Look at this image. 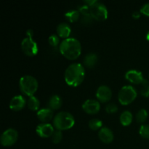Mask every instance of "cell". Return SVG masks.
Listing matches in <instances>:
<instances>
[{
  "mask_svg": "<svg viewBox=\"0 0 149 149\" xmlns=\"http://www.w3.org/2000/svg\"><path fill=\"white\" fill-rule=\"evenodd\" d=\"M85 77V70L80 63H73L66 68L64 74L65 82L71 87H77L82 83Z\"/></svg>",
  "mask_w": 149,
  "mask_h": 149,
  "instance_id": "cell-1",
  "label": "cell"
},
{
  "mask_svg": "<svg viewBox=\"0 0 149 149\" xmlns=\"http://www.w3.org/2000/svg\"><path fill=\"white\" fill-rule=\"evenodd\" d=\"M61 53L68 60H76L80 56L81 47L80 42L75 38L64 39L59 47Z\"/></svg>",
  "mask_w": 149,
  "mask_h": 149,
  "instance_id": "cell-2",
  "label": "cell"
},
{
  "mask_svg": "<svg viewBox=\"0 0 149 149\" xmlns=\"http://www.w3.org/2000/svg\"><path fill=\"white\" fill-rule=\"evenodd\" d=\"M75 119L71 113L66 111H61L54 117L53 125L58 130H67L74 127Z\"/></svg>",
  "mask_w": 149,
  "mask_h": 149,
  "instance_id": "cell-3",
  "label": "cell"
},
{
  "mask_svg": "<svg viewBox=\"0 0 149 149\" xmlns=\"http://www.w3.org/2000/svg\"><path fill=\"white\" fill-rule=\"evenodd\" d=\"M19 86L22 93L26 95L33 96L38 89V81L32 76H23L20 78Z\"/></svg>",
  "mask_w": 149,
  "mask_h": 149,
  "instance_id": "cell-4",
  "label": "cell"
},
{
  "mask_svg": "<svg viewBox=\"0 0 149 149\" xmlns=\"http://www.w3.org/2000/svg\"><path fill=\"white\" fill-rule=\"evenodd\" d=\"M137 97V91L132 86H124L118 94L119 103L124 106L130 104L135 100Z\"/></svg>",
  "mask_w": 149,
  "mask_h": 149,
  "instance_id": "cell-5",
  "label": "cell"
},
{
  "mask_svg": "<svg viewBox=\"0 0 149 149\" xmlns=\"http://www.w3.org/2000/svg\"><path fill=\"white\" fill-rule=\"evenodd\" d=\"M90 15L93 19L98 21H103L108 17V10L103 3L98 1H95L93 5L90 6Z\"/></svg>",
  "mask_w": 149,
  "mask_h": 149,
  "instance_id": "cell-6",
  "label": "cell"
},
{
  "mask_svg": "<svg viewBox=\"0 0 149 149\" xmlns=\"http://www.w3.org/2000/svg\"><path fill=\"white\" fill-rule=\"evenodd\" d=\"M17 138H18V133L17 130L10 128L1 134L0 142L3 146L9 147L15 143L16 141H17Z\"/></svg>",
  "mask_w": 149,
  "mask_h": 149,
  "instance_id": "cell-7",
  "label": "cell"
},
{
  "mask_svg": "<svg viewBox=\"0 0 149 149\" xmlns=\"http://www.w3.org/2000/svg\"><path fill=\"white\" fill-rule=\"evenodd\" d=\"M21 48L24 54L28 56H34L38 53V45L33 38H25L21 42Z\"/></svg>",
  "mask_w": 149,
  "mask_h": 149,
  "instance_id": "cell-8",
  "label": "cell"
},
{
  "mask_svg": "<svg viewBox=\"0 0 149 149\" xmlns=\"http://www.w3.org/2000/svg\"><path fill=\"white\" fill-rule=\"evenodd\" d=\"M82 109L89 114H96L100 111V105L97 100L89 99L83 103Z\"/></svg>",
  "mask_w": 149,
  "mask_h": 149,
  "instance_id": "cell-9",
  "label": "cell"
},
{
  "mask_svg": "<svg viewBox=\"0 0 149 149\" xmlns=\"http://www.w3.org/2000/svg\"><path fill=\"white\" fill-rule=\"evenodd\" d=\"M36 131L39 136L44 138L52 137V134L55 132L52 125H51L49 123L40 124L36 127Z\"/></svg>",
  "mask_w": 149,
  "mask_h": 149,
  "instance_id": "cell-10",
  "label": "cell"
},
{
  "mask_svg": "<svg viewBox=\"0 0 149 149\" xmlns=\"http://www.w3.org/2000/svg\"><path fill=\"white\" fill-rule=\"evenodd\" d=\"M112 92L108 86L102 85L98 87L96 92V97L99 101L102 103H106L111 98Z\"/></svg>",
  "mask_w": 149,
  "mask_h": 149,
  "instance_id": "cell-11",
  "label": "cell"
},
{
  "mask_svg": "<svg viewBox=\"0 0 149 149\" xmlns=\"http://www.w3.org/2000/svg\"><path fill=\"white\" fill-rule=\"evenodd\" d=\"M125 78L135 84H142L145 81L143 74L137 70H130L125 74Z\"/></svg>",
  "mask_w": 149,
  "mask_h": 149,
  "instance_id": "cell-12",
  "label": "cell"
},
{
  "mask_svg": "<svg viewBox=\"0 0 149 149\" xmlns=\"http://www.w3.org/2000/svg\"><path fill=\"white\" fill-rule=\"evenodd\" d=\"M26 101L22 95H16L10 102V108L15 111H19L25 107Z\"/></svg>",
  "mask_w": 149,
  "mask_h": 149,
  "instance_id": "cell-13",
  "label": "cell"
},
{
  "mask_svg": "<svg viewBox=\"0 0 149 149\" xmlns=\"http://www.w3.org/2000/svg\"><path fill=\"white\" fill-rule=\"evenodd\" d=\"M98 137L100 141L104 143H110L113 140V132L108 127H103L100 130Z\"/></svg>",
  "mask_w": 149,
  "mask_h": 149,
  "instance_id": "cell-14",
  "label": "cell"
},
{
  "mask_svg": "<svg viewBox=\"0 0 149 149\" xmlns=\"http://www.w3.org/2000/svg\"><path fill=\"white\" fill-rule=\"evenodd\" d=\"M38 119L43 123H47L51 121L53 117V112L49 108L42 109L38 111L37 112Z\"/></svg>",
  "mask_w": 149,
  "mask_h": 149,
  "instance_id": "cell-15",
  "label": "cell"
},
{
  "mask_svg": "<svg viewBox=\"0 0 149 149\" xmlns=\"http://www.w3.org/2000/svg\"><path fill=\"white\" fill-rule=\"evenodd\" d=\"M71 32V27L67 23H60L57 27V33L58 36L61 38H64L65 39H68V36H70Z\"/></svg>",
  "mask_w": 149,
  "mask_h": 149,
  "instance_id": "cell-16",
  "label": "cell"
},
{
  "mask_svg": "<svg viewBox=\"0 0 149 149\" xmlns=\"http://www.w3.org/2000/svg\"><path fill=\"white\" fill-rule=\"evenodd\" d=\"M63 100L58 95H54L48 101V108L51 110H58L62 106Z\"/></svg>",
  "mask_w": 149,
  "mask_h": 149,
  "instance_id": "cell-17",
  "label": "cell"
},
{
  "mask_svg": "<svg viewBox=\"0 0 149 149\" xmlns=\"http://www.w3.org/2000/svg\"><path fill=\"white\" fill-rule=\"evenodd\" d=\"M97 62V56L95 53H89L84 57V64L87 68H92L96 65Z\"/></svg>",
  "mask_w": 149,
  "mask_h": 149,
  "instance_id": "cell-18",
  "label": "cell"
},
{
  "mask_svg": "<svg viewBox=\"0 0 149 149\" xmlns=\"http://www.w3.org/2000/svg\"><path fill=\"white\" fill-rule=\"evenodd\" d=\"M132 122V114L129 111H125L121 114L120 122L123 126H129Z\"/></svg>",
  "mask_w": 149,
  "mask_h": 149,
  "instance_id": "cell-19",
  "label": "cell"
},
{
  "mask_svg": "<svg viewBox=\"0 0 149 149\" xmlns=\"http://www.w3.org/2000/svg\"><path fill=\"white\" fill-rule=\"evenodd\" d=\"M27 105L30 110L35 111L39 110V106H40V102L38 100L37 97L33 95L29 97V100L27 101Z\"/></svg>",
  "mask_w": 149,
  "mask_h": 149,
  "instance_id": "cell-20",
  "label": "cell"
},
{
  "mask_svg": "<svg viewBox=\"0 0 149 149\" xmlns=\"http://www.w3.org/2000/svg\"><path fill=\"white\" fill-rule=\"evenodd\" d=\"M80 13L78 10H70L65 14V17L71 23L77 21L79 19Z\"/></svg>",
  "mask_w": 149,
  "mask_h": 149,
  "instance_id": "cell-21",
  "label": "cell"
},
{
  "mask_svg": "<svg viewBox=\"0 0 149 149\" xmlns=\"http://www.w3.org/2000/svg\"><path fill=\"white\" fill-rule=\"evenodd\" d=\"M148 112L146 109H141L136 115V120L138 123H143L148 119Z\"/></svg>",
  "mask_w": 149,
  "mask_h": 149,
  "instance_id": "cell-22",
  "label": "cell"
},
{
  "mask_svg": "<svg viewBox=\"0 0 149 149\" xmlns=\"http://www.w3.org/2000/svg\"><path fill=\"white\" fill-rule=\"evenodd\" d=\"M103 126V123L102 121L98 119H93L90 121L89 122V127L92 130H100Z\"/></svg>",
  "mask_w": 149,
  "mask_h": 149,
  "instance_id": "cell-23",
  "label": "cell"
},
{
  "mask_svg": "<svg viewBox=\"0 0 149 149\" xmlns=\"http://www.w3.org/2000/svg\"><path fill=\"white\" fill-rule=\"evenodd\" d=\"M51 138H52V141L55 144L59 143L63 139L62 131L58 130H55V132H54L53 134H52Z\"/></svg>",
  "mask_w": 149,
  "mask_h": 149,
  "instance_id": "cell-24",
  "label": "cell"
},
{
  "mask_svg": "<svg viewBox=\"0 0 149 149\" xmlns=\"http://www.w3.org/2000/svg\"><path fill=\"white\" fill-rule=\"evenodd\" d=\"M139 133L142 138L149 139V125H143L141 127Z\"/></svg>",
  "mask_w": 149,
  "mask_h": 149,
  "instance_id": "cell-25",
  "label": "cell"
},
{
  "mask_svg": "<svg viewBox=\"0 0 149 149\" xmlns=\"http://www.w3.org/2000/svg\"><path fill=\"white\" fill-rule=\"evenodd\" d=\"M141 94L146 97H149V84L147 80L145 79L142 84L141 89Z\"/></svg>",
  "mask_w": 149,
  "mask_h": 149,
  "instance_id": "cell-26",
  "label": "cell"
},
{
  "mask_svg": "<svg viewBox=\"0 0 149 149\" xmlns=\"http://www.w3.org/2000/svg\"><path fill=\"white\" fill-rule=\"evenodd\" d=\"M59 38H58V36L55 34L51 35L49 37V39H48L49 44L52 47L58 46V45L59 44Z\"/></svg>",
  "mask_w": 149,
  "mask_h": 149,
  "instance_id": "cell-27",
  "label": "cell"
},
{
  "mask_svg": "<svg viewBox=\"0 0 149 149\" xmlns=\"http://www.w3.org/2000/svg\"><path fill=\"white\" fill-rule=\"evenodd\" d=\"M79 12L81 13L83 15H90V6L84 4L79 7Z\"/></svg>",
  "mask_w": 149,
  "mask_h": 149,
  "instance_id": "cell-28",
  "label": "cell"
},
{
  "mask_svg": "<svg viewBox=\"0 0 149 149\" xmlns=\"http://www.w3.org/2000/svg\"><path fill=\"white\" fill-rule=\"evenodd\" d=\"M118 108L114 103H109L106 106V111L107 113H114L117 111Z\"/></svg>",
  "mask_w": 149,
  "mask_h": 149,
  "instance_id": "cell-29",
  "label": "cell"
},
{
  "mask_svg": "<svg viewBox=\"0 0 149 149\" xmlns=\"http://www.w3.org/2000/svg\"><path fill=\"white\" fill-rule=\"evenodd\" d=\"M141 13L145 15L149 16V3H146L141 7Z\"/></svg>",
  "mask_w": 149,
  "mask_h": 149,
  "instance_id": "cell-30",
  "label": "cell"
},
{
  "mask_svg": "<svg viewBox=\"0 0 149 149\" xmlns=\"http://www.w3.org/2000/svg\"><path fill=\"white\" fill-rule=\"evenodd\" d=\"M93 19V17L91 15H83V17L81 18V22L84 24H88V23H91Z\"/></svg>",
  "mask_w": 149,
  "mask_h": 149,
  "instance_id": "cell-31",
  "label": "cell"
},
{
  "mask_svg": "<svg viewBox=\"0 0 149 149\" xmlns=\"http://www.w3.org/2000/svg\"><path fill=\"white\" fill-rule=\"evenodd\" d=\"M26 35H27V37H29V38L33 37V30H31V29H29V30L26 31Z\"/></svg>",
  "mask_w": 149,
  "mask_h": 149,
  "instance_id": "cell-32",
  "label": "cell"
},
{
  "mask_svg": "<svg viewBox=\"0 0 149 149\" xmlns=\"http://www.w3.org/2000/svg\"><path fill=\"white\" fill-rule=\"evenodd\" d=\"M132 17L135 19H138L139 17H141V13L139 12H134L132 13Z\"/></svg>",
  "mask_w": 149,
  "mask_h": 149,
  "instance_id": "cell-33",
  "label": "cell"
},
{
  "mask_svg": "<svg viewBox=\"0 0 149 149\" xmlns=\"http://www.w3.org/2000/svg\"><path fill=\"white\" fill-rule=\"evenodd\" d=\"M146 39L148 41H149V31L148 32V33H147V35H146Z\"/></svg>",
  "mask_w": 149,
  "mask_h": 149,
  "instance_id": "cell-34",
  "label": "cell"
}]
</instances>
